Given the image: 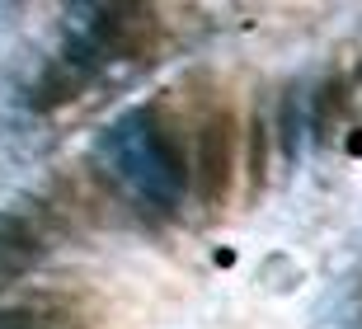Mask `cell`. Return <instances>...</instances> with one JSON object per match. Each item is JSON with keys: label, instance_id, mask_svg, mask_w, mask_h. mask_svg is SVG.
<instances>
[{"label": "cell", "instance_id": "3957f363", "mask_svg": "<svg viewBox=\"0 0 362 329\" xmlns=\"http://www.w3.org/2000/svg\"><path fill=\"white\" fill-rule=\"evenodd\" d=\"M71 226H76V197L62 179L47 188H28L19 202L0 207V292L33 273L71 236Z\"/></svg>", "mask_w": 362, "mask_h": 329}, {"label": "cell", "instance_id": "6da1fadb", "mask_svg": "<svg viewBox=\"0 0 362 329\" xmlns=\"http://www.w3.org/2000/svg\"><path fill=\"white\" fill-rule=\"evenodd\" d=\"M113 170L146 207L175 212L193 197L216 202L235 165V122L221 104H184L160 94L127 113L108 137Z\"/></svg>", "mask_w": 362, "mask_h": 329}, {"label": "cell", "instance_id": "277c9868", "mask_svg": "<svg viewBox=\"0 0 362 329\" xmlns=\"http://www.w3.org/2000/svg\"><path fill=\"white\" fill-rule=\"evenodd\" d=\"M0 329H81V316L66 301H19L0 306Z\"/></svg>", "mask_w": 362, "mask_h": 329}, {"label": "cell", "instance_id": "7a4b0ae2", "mask_svg": "<svg viewBox=\"0 0 362 329\" xmlns=\"http://www.w3.org/2000/svg\"><path fill=\"white\" fill-rule=\"evenodd\" d=\"M160 38V19L151 10H132V5H108V10H90L76 19L66 42L57 47V57L42 66V76L28 90V108L33 113H57L71 99H81L94 90L104 76L132 66L136 57H146Z\"/></svg>", "mask_w": 362, "mask_h": 329}]
</instances>
